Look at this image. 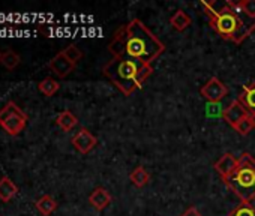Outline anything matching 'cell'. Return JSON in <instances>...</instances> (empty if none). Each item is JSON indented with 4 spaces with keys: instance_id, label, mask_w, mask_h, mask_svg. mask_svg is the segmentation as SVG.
Listing matches in <instances>:
<instances>
[{
    "instance_id": "1",
    "label": "cell",
    "mask_w": 255,
    "mask_h": 216,
    "mask_svg": "<svg viewBox=\"0 0 255 216\" xmlns=\"http://www.w3.org/2000/svg\"><path fill=\"white\" fill-rule=\"evenodd\" d=\"M108 51L114 59L152 65L165 51V45L141 20L134 18L119 27L108 44Z\"/></svg>"
},
{
    "instance_id": "2",
    "label": "cell",
    "mask_w": 255,
    "mask_h": 216,
    "mask_svg": "<svg viewBox=\"0 0 255 216\" xmlns=\"http://www.w3.org/2000/svg\"><path fill=\"white\" fill-rule=\"evenodd\" d=\"M201 6L209 15L210 27L225 41L240 44L255 30V21L242 12L237 2H227L221 8H216V2H201Z\"/></svg>"
},
{
    "instance_id": "3",
    "label": "cell",
    "mask_w": 255,
    "mask_h": 216,
    "mask_svg": "<svg viewBox=\"0 0 255 216\" xmlns=\"http://www.w3.org/2000/svg\"><path fill=\"white\" fill-rule=\"evenodd\" d=\"M104 75L125 95L131 96L135 90L141 89L143 83L152 75V65H143L134 60L113 59L105 63Z\"/></svg>"
},
{
    "instance_id": "4",
    "label": "cell",
    "mask_w": 255,
    "mask_h": 216,
    "mask_svg": "<svg viewBox=\"0 0 255 216\" xmlns=\"http://www.w3.org/2000/svg\"><path fill=\"white\" fill-rule=\"evenodd\" d=\"M243 203H251L255 198V159L248 152L239 158V167L233 176L224 180Z\"/></svg>"
},
{
    "instance_id": "5",
    "label": "cell",
    "mask_w": 255,
    "mask_h": 216,
    "mask_svg": "<svg viewBox=\"0 0 255 216\" xmlns=\"http://www.w3.org/2000/svg\"><path fill=\"white\" fill-rule=\"evenodd\" d=\"M27 123V114L21 110V108L9 101L2 110H0V126H2L9 135L15 137L18 135Z\"/></svg>"
},
{
    "instance_id": "6",
    "label": "cell",
    "mask_w": 255,
    "mask_h": 216,
    "mask_svg": "<svg viewBox=\"0 0 255 216\" xmlns=\"http://www.w3.org/2000/svg\"><path fill=\"white\" fill-rule=\"evenodd\" d=\"M201 96L212 104H219L228 93L227 86L218 78V77H212L201 89H200Z\"/></svg>"
},
{
    "instance_id": "7",
    "label": "cell",
    "mask_w": 255,
    "mask_h": 216,
    "mask_svg": "<svg viewBox=\"0 0 255 216\" xmlns=\"http://www.w3.org/2000/svg\"><path fill=\"white\" fill-rule=\"evenodd\" d=\"M246 117H249V113L245 110V107L236 99L233 101L227 108L222 110V119L234 129L242 120H245Z\"/></svg>"
},
{
    "instance_id": "8",
    "label": "cell",
    "mask_w": 255,
    "mask_h": 216,
    "mask_svg": "<svg viewBox=\"0 0 255 216\" xmlns=\"http://www.w3.org/2000/svg\"><path fill=\"white\" fill-rule=\"evenodd\" d=\"M72 146L83 155H87L89 152H92L95 149V146L98 144V138L86 128H81L74 138L71 140Z\"/></svg>"
},
{
    "instance_id": "9",
    "label": "cell",
    "mask_w": 255,
    "mask_h": 216,
    "mask_svg": "<svg viewBox=\"0 0 255 216\" xmlns=\"http://www.w3.org/2000/svg\"><path fill=\"white\" fill-rule=\"evenodd\" d=\"M75 63H72L62 51L57 53L50 62H48V68L59 77V78H66L74 69H75Z\"/></svg>"
},
{
    "instance_id": "10",
    "label": "cell",
    "mask_w": 255,
    "mask_h": 216,
    "mask_svg": "<svg viewBox=\"0 0 255 216\" xmlns=\"http://www.w3.org/2000/svg\"><path fill=\"white\" fill-rule=\"evenodd\" d=\"M237 167H239V158H236V156L231 155V153L222 155V156L215 162V165H213L215 171L221 176L222 180H225V179H228L230 176H233L234 171L237 170Z\"/></svg>"
},
{
    "instance_id": "11",
    "label": "cell",
    "mask_w": 255,
    "mask_h": 216,
    "mask_svg": "<svg viewBox=\"0 0 255 216\" xmlns=\"http://www.w3.org/2000/svg\"><path fill=\"white\" fill-rule=\"evenodd\" d=\"M237 101L245 107V110L249 114L255 113V81L243 86L240 95L237 96Z\"/></svg>"
},
{
    "instance_id": "12",
    "label": "cell",
    "mask_w": 255,
    "mask_h": 216,
    "mask_svg": "<svg viewBox=\"0 0 255 216\" xmlns=\"http://www.w3.org/2000/svg\"><path fill=\"white\" fill-rule=\"evenodd\" d=\"M111 200H113V197H111V194L105 189V188H96L92 194H90V197H89V203L96 209V210H104V209H107L108 206H110V203H111Z\"/></svg>"
},
{
    "instance_id": "13",
    "label": "cell",
    "mask_w": 255,
    "mask_h": 216,
    "mask_svg": "<svg viewBox=\"0 0 255 216\" xmlns=\"http://www.w3.org/2000/svg\"><path fill=\"white\" fill-rule=\"evenodd\" d=\"M17 194H18V188H17V185H15L9 177L0 179V200L5 201V203H8V201H11Z\"/></svg>"
},
{
    "instance_id": "14",
    "label": "cell",
    "mask_w": 255,
    "mask_h": 216,
    "mask_svg": "<svg viewBox=\"0 0 255 216\" xmlns=\"http://www.w3.org/2000/svg\"><path fill=\"white\" fill-rule=\"evenodd\" d=\"M56 123H57V126H59L62 131L69 132V131H72V129L78 125V119H77L69 110H65V111H62V113L57 116Z\"/></svg>"
},
{
    "instance_id": "15",
    "label": "cell",
    "mask_w": 255,
    "mask_h": 216,
    "mask_svg": "<svg viewBox=\"0 0 255 216\" xmlns=\"http://www.w3.org/2000/svg\"><path fill=\"white\" fill-rule=\"evenodd\" d=\"M170 24H171L177 32H183V30H186V29L191 26V17H189L185 11L177 9V11L171 15V18H170Z\"/></svg>"
},
{
    "instance_id": "16",
    "label": "cell",
    "mask_w": 255,
    "mask_h": 216,
    "mask_svg": "<svg viewBox=\"0 0 255 216\" xmlns=\"http://www.w3.org/2000/svg\"><path fill=\"white\" fill-rule=\"evenodd\" d=\"M38 212L44 216H50L56 209H57V201L51 195H44L35 203Z\"/></svg>"
},
{
    "instance_id": "17",
    "label": "cell",
    "mask_w": 255,
    "mask_h": 216,
    "mask_svg": "<svg viewBox=\"0 0 255 216\" xmlns=\"http://www.w3.org/2000/svg\"><path fill=\"white\" fill-rule=\"evenodd\" d=\"M129 179H131L132 185H135L137 188H144V186L149 183V180H150V174L146 171L144 167H137V168L131 173Z\"/></svg>"
},
{
    "instance_id": "18",
    "label": "cell",
    "mask_w": 255,
    "mask_h": 216,
    "mask_svg": "<svg viewBox=\"0 0 255 216\" xmlns=\"http://www.w3.org/2000/svg\"><path fill=\"white\" fill-rule=\"evenodd\" d=\"M38 89H39V92L44 95V96H53V95H56L57 92H59V89H60V84L56 81V80H53V78H45V80H42L39 84H38Z\"/></svg>"
},
{
    "instance_id": "19",
    "label": "cell",
    "mask_w": 255,
    "mask_h": 216,
    "mask_svg": "<svg viewBox=\"0 0 255 216\" xmlns=\"http://www.w3.org/2000/svg\"><path fill=\"white\" fill-rule=\"evenodd\" d=\"M21 62V57L14 51V50H8L2 54V59H0V63H2L6 69L12 71L15 69Z\"/></svg>"
},
{
    "instance_id": "20",
    "label": "cell",
    "mask_w": 255,
    "mask_h": 216,
    "mask_svg": "<svg viewBox=\"0 0 255 216\" xmlns=\"http://www.w3.org/2000/svg\"><path fill=\"white\" fill-rule=\"evenodd\" d=\"M228 216H255V207L251 203H240Z\"/></svg>"
},
{
    "instance_id": "21",
    "label": "cell",
    "mask_w": 255,
    "mask_h": 216,
    "mask_svg": "<svg viewBox=\"0 0 255 216\" xmlns=\"http://www.w3.org/2000/svg\"><path fill=\"white\" fill-rule=\"evenodd\" d=\"M62 53L72 62V63H78L80 60H81V57H83V51L75 45V44H71V45H68L65 50H62Z\"/></svg>"
},
{
    "instance_id": "22",
    "label": "cell",
    "mask_w": 255,
    "mask_h": 216,
    "mask_svg": "<svg viewBox=\"0 0 255 216\" xmlns=\"http://www.w3.org/2000/svg\"><path fill=\"white\" fill-rule=\"evenodd\" d=\"M239 8L242 9V12L249 18L255 21V0H240Z\"/></svg>"
},
{
    "instance_id": "23",
    "label": "cell",
    "mask_w": 255,
    "mask_h": 216,
    "mask_svg": "<svg viewBox=\"0 0 255 216\" xmlns=\"http://www.w3.org/2000/svg\"><path fill=\"white\" fill-rule=\"evenodd\" d=\"M252 129H254V125H252V122H251V117H246L245 120H242V122L234 128V131H236L237 134L243 135V137L249 135V132H251Z\"/></svg>"
},
{
    "instance_id": "24",
    "label": "cell",
    "mask_w": 255,
    "mask_h": 216,
    "mask_svg": "<svg viewBox=\"0 0 255 216\" xmlns=\"http://www.w3.org/2000/svg\"><path fill=\"white\" fill-rule=\"evenodd\" d=\"M182 216H203V215L198 212L197 207H189V209H186V210L182 213Z\"/></svg>"
},
{
    "instance_id": "25",
    "label": "cell",
    "mask_w": 255,
    "mask_h": 216,
    "mask_svg": "<svg viewBox=\"0 0 255 216\" xmlns=\"http://www.w3.org/2000/svg\"><path fill=\"white\" fill-rule=\"evenodd\" d=\"M249 117H251V122H252V125H254V129H255V113H254V114H249Z\"/></svg>"
},
{
    "instance_id": "26",
    "label": "cell",
    "mask_w": 255,
    "mask_h": 216,
    "mask_svg": "<svg viewBox=\"0 0 255 216\" xmlns=\"http://www.w3.org/2000/svg\"><path fill=\"white\" fill-rule=\"evenodd\" d=\"M2 54H3V53H2V51H0V59H2Z\"/></svg>"
}]
</instances>
